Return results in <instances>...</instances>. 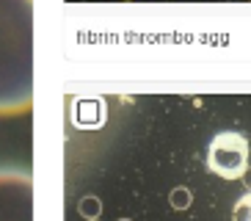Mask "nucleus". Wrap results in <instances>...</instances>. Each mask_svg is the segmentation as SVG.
<instances>
[{
    "label": "nucleus",
    "mask_w": 251,
    "mask_h": 221,
    "mask_svg": "<svg viewBox=\"0 0 251 221\" xmlns=\"http://www.w3.org/2000/svg\"><path fill=\"white\" fill-rule=\"evenodd\" d=\"M33 105V0H0V116Z\"/></svg>",
    "instance_id": "f257e3e1"
},
{
    "label": "nucleus",
    "mask_w": 251,
    "mask_h": 221,
    "mask_svg": "<svg viewBox=\"0 0 251 221\" xmlns=\"http://www.w3.org/2000/svg\"><path fill=\"white\" fill-rule=\"evenodd\" d=\"M249 166V141L243 133L224 130L218 133L207 147V169L215 177L237 180Z\"/></svg>",
    "instance_id": "f03ea898"
},
{
    "label": "nucleus",
    "mask_w": 251,
    "mask_h": 221,
    "mask_svg": "<svg viewBox=\"0 0 251 221\" xmlns=\"http://www.w3.org/2000/svg\"><path fill=\"white\" fill-rule=\"evenodd\" d=\"M0 221H33V177L0 169Z\"/></svg>",
    "instance_id": "7ed1b4c3"
},
{
    "label": "nucleus",
    "mask_w": 251,
    "mask_h": 221,
    "mask_svg": "<svg viewBox=\"0 0 251 221\" xmlns=\"http://www.w3.org/2000/svg\"><path fill=\"white\" fill-rule=\"evenodd\" d=\"M232 219H235V221H251V191L235 205V213H232Z\"/></svg>",
    "instance_id": "20e7f679"
},
{
    "label": "nucleus",
    "mask_w": 251,
    "mask_h": 221,
    "mask_svg": "<svg viewBox=\"0 0 251 221\" xmlns=\"http://www.w3.org/2000/svg\"><path fill=\"white\" fill-rule=\"evenodd\" d=\"M171 205L177 207V210H185V207L191 205V191L188 188H177L174 196H171Z\"/></svg>",
    "instance_id": "39448f33"
},
{
    "label": "nucleus",
    "mask_w": 251,
    "mask_h": 221,
    "mask_svg": "<svg viewBox=\"0 0 251 221\" xmlns=\"http://www.w3.org/2000/svg\"><path fill=\"white\" fill-rule=\"evenodd\" d=\"M240 180H243V185H246V188L251 191V166H246V171L240 174Z\"/></svg>",
    "instance_id": "423d86ee"
}]
</instances>
